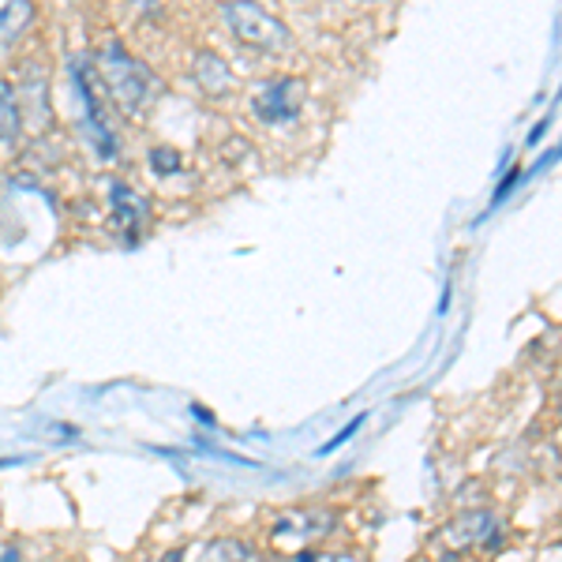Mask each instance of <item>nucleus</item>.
I'll return each instance as SVG.
<instances>
[{
  "label": "nucleus",
  "mask_w": 562,
  "mask_h": 562,
  "mask_svg": "<svg viewBox=\"0 0 562 562\" xmlns=\"http://www.w3.org/2000/svg\"><path fill=\"white\" fill-rule=\"evenodd\" d=\"M222 20L237 34V42H244L256 53H267V57H285L296 45L293 31L278 15H270L267 8L251 4V0H229V4H222Z\"/></svg>",
  "instance_id": "nucleus-1"
},
{
  "label": "nucleus",
  "mask_w": 562,
  "mask_h": 562,
  "mask_svg": "<svg viewBox=\"0 0 562 562\" xmlns=\"http://www.w3.org/2000/svg\"><path fill=\"white\" fill-rule=\"evenodd\" d=\"M98 68H102L109 94L116 98V105H121L124 113H143V109H147L154 94V76L135 57H128L121 45H105V49L98 53Z\"/></svg>",
  "instance_id": "nucleus-2"
},
{
  "label": "nucleus",
  "mask_w": 562,
  "mask_h": 562,
  "mask_svg": "<svg viewBox=\"0 0 562 562\" xmlns=\"http://www.w3.org/2000/svg\"><path fill=\"white\" fill-rule=\"evenodd\" d=\"M15 98H20L23 128H49V79H45V68H23V83L15 87Z\"/></svg>",
  "instance_id": "nucleus-3"
},
{
  "label": "nucleus",
  "mask_w": 562,
  "mask_h": 562,
  "mask_svg": "<svg viewBox=\"0 0 562 562\" xmlns=\"http://www.w3.org/2000/svg\"><path fill=\"white\" fill-rule=\"evenodd\" d=\"M304 105V87L296 79H281V83H270L262 94L256 98V113L267 124H281V121H293Z\"/></svg>",
  "instance_id": "nucleus-4"
},
{
  "label": "nucleus",
  "mask_w": 562,
  "mask_h": 562,
  "mask_svg": "<svg viewBox=\"0 0 562 562\" xmlns=\"http://www.w3.org/2000/svg\"><path fill=\"white\" fill-rule=\"evenodd\" d=\"M166 562H256V555H251V548L244 540L222 537L211 543H199L192 551H173Z\"/></svg>",
  "instance_id": "nucleus-5"
},
{
  "label": "nucleus",
  "mask_w": 562,
  "mask_h": 562,
  "mask_svg": "<svg viewBox=\"0 0 562 562\" xmlns=\"http://www.w3.org/2000/svg\"><path fill=\"white\" fill-rule=\"evenodd\" d=\"M330 514L323 510H301V514H285L278 525H274V540H293V548H301L304 540H315L323 537L326 529H330Z\"/></svg>",
  "instance_id": "nucleus-6"
},
{
  "label": "nucleus",
  "mask_w": 562,
  "mask_h": 562,
  "mask_svg": "<svg viewBox=\"0 0 562 562\" xmlns=\"http://www.w3.org/2000/svg\"><path fill=\"white\" fill-rule=\"evenodd\" d=\"M192 79L203 87V94H211V98H222L233 90V71L222 57H217V53H195Z\"/></svg>",
  "instance_id": "nucleus-7"
},
{
  "label": "nucleus",
  "mask_w": 562,
  "mask_h": 562,
  "mask_svg": "<svg viewBox=\"0 0 562 562\" xmlns=\"http://www.w3.org/2000/svg\"><path fill=\"white\" fill-rule=\"evenodd\" d=\"M113 217L124 225L128 233L135 229H143V225L150 222V203L143 199L135 188H124V184H116L113 188Z\"/></svg>",
  "instance_id": "nucleus-8"
},
{
  "label": "nucleus",
  "mask_w": 562,
  "mask_h": 562,
  "mask_svg": "<svg viewBox=\"0 0 562 562\" xmlns=\"http://www.w3.org/2000/svg\"><path fill=\"white\" fill-rule=\"evenodd\" d=\"M34 23V0H0V45H12Z\"/></svg>",
  "instance_id": "nucleus-9"
},
{
  "label": "nucleus",
  "mask_w": 562,
  "mask_h": 562,
  "mask_svg": "<svg viewBox=\"0 0 562 562\" xmlns=\"http://www.w3.org/2000/svg\"><path fill=\"white\" fill-rule=\"evenodd\" d=\"M492 529H495L492 514H465V518H454V525H447V537L458 548H469V543H484Z\"/></svg>",
  "instance_id": "nucleus-10"
},
{
  "label": "nucleus",
  "mask_w": 562,
  "mask_h": 562,
  "mask_svg": "<svg viewBox=\"0 0 562 562\" xmlns=\"http://www.w3.org/2000/svg\"><path fill=\"white\" fill-rule=\"evenodd\" d=\"M20 132H23L20 98H15V87L8 79H0V143H15Z\"/></svg>",
  "instance_id": "nucleus-11"
},
{
  "label": "nucleus",
  "mask_w": 562,
  "mask_h": 562,
  "mask_svg": "<svg viewBox=\"0 0 562 562\" xmlns=\"http://www.w3.org/2000/svg\"><path fill=\"white\" fill-rule=\"evenodd\" d=\"M150 169L158 177H173V173H180V158H177V150H150Z\"/></svg>",
  "instance_id": "nucleus-12"
},
{
  "label": "nucleus",
  "mask_w": 562,
  "mask_h": 562,
  "mask_svg": "<svg viewBox=\"0 0 562 562\" xmlns=\"http://www.w3.org/2000/svg\"><path fill=\"white\" fill-rule=\"evenodd\" d=\"M360 424H364V416H357V420H352V424H349V428H346V431H341V435H338V439H330V442H326V447H323V454H330V450H338V447H341V442H349V439H352V431H357V428H360Z\"/></svg>",
  "instance_id": "nucleus-13"
}]
</instances>
